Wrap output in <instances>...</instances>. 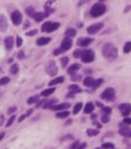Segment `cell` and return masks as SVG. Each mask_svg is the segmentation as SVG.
<instances>
[{"instance_id": "cell-1", "label": "cell", "mask_w": 131, "mask_h": 149, "mask_svg": "<svg viewBox=\"0 0 131 149\" xmlns=\"http://www.w3.org/2000/svg\"><path fill=\"white\" fill-rule=\"evenodd\" d=\"M102 54H103V56L109 61H114L118 56L117 48H116L113 43H106V44L102 47Z\"/></svg>"}, {"instance_id": "cell-2", "label": "cell", "mask_w": 131, "mask_h": 149, "mask_svg": "<svg viewBox=\"0 0 131 149\" xmlns=\"http://www.w3.org/2000/svg\"><path fill=\"white\" fill-rule=\"evenodd\" d=\"M106 11H107L106 5H103L102 2H96V4H94L92 6L91 15L93 17H98V16H100V15H102V14L106 13Z\"/></svg>"}, {"instance_id": "cell-3", "label": "cell", "mask_w": 131, "mask_h": 149, "mask_svg": "<svg viewBox=\"0 0 131 149\" xmlns=\"http://www.w3.org/2000/svg\"><path fill=\"white\" fill-rule=\"evenodd\" d=\"M81 61L84 63H91L94 61V51L91 50V49H87V50L83 51V55H81Z\"/></svg>"}, {"instance_id": "cell-4", "label": "cell", "mask_w": 131, "mask_h": 149, "mask_svg": "<svg viewBox=\"0 0 131 149\" xmlns=\"http://www.w3.org/2000/svg\"><path fill=\"white\" fill-rule=\"evenodd\" d=\"M101 98L104 100H113L115 98V90L113 87H108L101 93Z\"/></svg>"}, {"instance_id": "cell-5", "label": "cell", "mask_w": 131, "mask_h": 149, "mask_svg": "<svg viewBox=\"0 0 131 149\" xmlns=\"http://www.w3.org/2000/svg\"><path fill=\"white\" fill-rule=\"evenodd\" d=\"M45 70H46V72H48V75L49 76H52V77H55V76L58 74V68H57L56 63H55L54 61H51V62L48 63V65H46Z\"/></svg>"}, {"instance_id": "cell-6", "label": "cell", "mask_w": 131, "mask_h": 149, "mask_svg": "<svg viewBox=\"0 0 131 149\" xmlns=\"http://www.w3.org/2000/svg\"><path fill=\"white\" fill-rule=\"evenodd\" d=\"M11 19H12L13 25L19 26L20 23L22 22V14H21V12H20V11H14L13 13L11 14Z\"/></svg>"}, {"instance_id": "cell-7", "label": "cell", "mask_w": 131, "mask_h": 149, "mask_svg": "<svg viewBox=\"0 0 131 149\" xmlns=\"http://www.w3.org/2000/svg\"><path fill=\"white\" fill-rule=\"evenodd\" d=\"M102 28H103V23L102 22L93 23V25H91L88 28H87V33L88 34H95V33H98V31H100Z\"/></svg>"}, {"instance_id": "cell-8", "label": "cell", "mask_w": 131, "mask_h": 149, "mask_svg": "<svg viewBox=\"0 0 131 149\" xmlns=\"http://www.w3.org/2000/svg\"><path fill=\"white\" fill-rule=\"evenodd\" d=\"M71 47H72V39H70V37H65V39L62 41V44H60V50H62L63 52L64 51H67Z\"/></svg>"}, {"instance_id": "cell-9", "label": "cell", "mask_w": 131, "mask_h": 149, "mask_svg": "<svg viewBox=\"0 0 131 149\" xmlns=\"http://www.w3.org/2000/svg\"><path fill=\"white\" fill-rule=\"evenodd\" d=\"M118 109H120L123 116H128L131 113V105L130 104H121L120 106H118Z\"/></svg>"}, {"instance_id": "cell-10", "label": "cell", "mask_w": 131, "mask_h": 149, "mask_svg": "<svg viewBox=\"0 0 131 149\" xmlns=\"http://www.w3.org/2000/svg\"><path fill=\"white\" fill-rule=\"evenodd\" d=\"M8 29V22L4 14H0V31L4 33Z\"/></svg>"}, {"instance_id": "cell-11", "label": "cell", "mask_w": 131, "mask_h": 149, "mask_svg": "<svg viewBox=\"0 0 131 149\" xmlns=\"http://www.w3.org/2000/svg\"><path fill=\"white\" fill-rule=\"evenodd\" d=\"M70 106H71V105H70V104H67V103H64V104H58V105H54V106H51L50 109H51L52 111H56V112H59V111L67 110Z\"/></svg>"}, {"instance_id": "cell-12", "label": "cell", "mask_w": 131, "mask_h": 149, "mask_svg": "<svg viewBox=\"0 0 131 149\" xmlns=\"http://www.w3.org/2000/svg\"><path fill=\"white\" fill-rule=\"evenodd\" d=\"M93 42V39H89V37H81V39L78 40V46L84 48V47L89 46Z\"/></svg>"}, {"instance_id": "cell-13", "label": "cell", "mask_w": 131, "mask_h": 149, "mask_svg": "<svg viewBox=\"0 0 131 149\" xmlns=\"http://www.w3.org/2000/svg\"><path fill=\"white\" fill-rule=\"evenodd\" d=\"M5 47L8 51L13 49V47H14V37L13 36H7L5 39Z\"/></svg>"}, {"instance_id": "cell-14", "label": "cell", "mask_w": 131, "mask_h": 149, "mask_svg": "<svg viewBox=\"0 0 131 149\" xmlns=\"http://www.w3.org/2000/svg\"><path fill=\"white\" fill-rule=\"evenodd\" d=\"M46 16H48V14H46V13H43V12H35L34 15H33V17L35 19V21H36V22L43 21V20H44Z\"/></svg>"}, {"instance_id": "cell-15", "label": "cell", "mask_w": 131, "mask_h": 149, "mask_svg": "<svg viewBox=\"0 0 131 149\" xmlns=\"http://www.w3.org/2000/svg\"><path fill=\"white\" fill-rule=\"evenodd\" d=\"M64 80H65V78H64V77H56V78H54V79H52V80H50V83H49V85H50V86L58 85V84H62Z\"/></svg>"}, {"instance_id": "cell-16", "label": "cell", "mask_w": 131, "mask_h": 149, "mask_svg": "<svg viewBox=\"0 0 131 149\" xmlns=\"http://www.w3.org/2000/svg\"><path fill=\"white\" fill-rule=\"evenodd\" d=\"M80 69V64H78V63H74V64H72V65H70V68L67 69V72L70 75H73L75 71H78V70Z\"/></svg>"}, {"instance_id": "cell-17", "label": "cell", "mask_w": 131, "mask_h": 149, "mask_svg": "<svg viewBox=\"0 0 131 149\" xmlns=\"http://www.w3.org/2000/svg\"><path fill=\"white\" fill-rule=\"evenodd\" d=\"M94 83H95V80H94V78H92V77H87L84 79V85L87 87H93L94 86Z\"/></svg>"}, {"instance_id": "cell-18", "label": "cell", "mask_w": 131, "mask_h": 149, "mask_svg": "<svg viewBox=\"0 0 131 149\" xmlns=\"http://www.w3.org/2000/svg\"><path fill=\"white\" fill-rule=\"evenodd\" d=\"M49 42H50V39H49V37H40V39H37V41H36L37 46H40V47L48 44Z\"/></svg>"}, {"instance_id": "cell-19", "label": "cell", "mask_w": 131, "mask_h": 149, "mask_svg": "<svg viewBox=\"0 0 131 149\" xmlns=\"http://www.w3.org/2000/svg\"><path fill=\"white\" fill-rule=\"evenodd\" d=\"M93 111H94V104L93 103H87L85 109H84V112H85L86 114H91Z\"/></svg>"}, {"instance_id": "cell-20", "label": "cell", "mask_w": 131, "mask_h": 149, "mask_svg": "<svg viewBox=\"0 0 131 149\" xmlns=\"http://www.w3.org/2000/svg\"><path fill=\"white\" fill-rule=\"evenodd\" d=\"M55 86L54 87H49V89H46V90H43L42 91V93H41V96H42V97H49V96L50 94H52V93L55 92Z\"/></svg>"}, {"instance_id": "cell-21", "label": "cell", "mask_w": 131, "mask_h": 149, "mask_svg": "<svg viewBox=\"0 0 131 149\" xmlns=\"http://www.w3.org/2000/svg\"><path fill=\"white\" fill-rule=\"evenodd\" d=\"M130 133H131V129L129 127H121V129H120V134H121V135L128 136V138H129Z\"/></svg>"}, {"instance_id": "cell-22", "label": "cell", "mask_w": 131, "mask_h": 149, "mask_svg": "<svg viewBox=\"0 0 131 149\" xmlns=\"http://www.w3.org/2000/svg\"><path fill=\"white\" fill-rule=\"evenodd\" d=\"M69 115H70V112H69V111H66V110H64V111H59V112H57V114H56V116H57V118H59V119L67 118Z\"/></svg>"}, {"instance_id": "cell-23", "label": "cell", "mask_w": 131, "mask_h": 149, "mask_svg": "<svg viewBox=\"0 0 131 149\" xmlns=\"http://www.w3.org/2000/svg\"><path fill=\"white\" fill-rule=\"evenodd\" d=\"M75 34H77V30H75L74 28H69L67 30L65 31V37H73V36H75Z\"/></svg>"}, {"instance_id": "cell-24", "label": "cell", "mask_w": 131, "mask_h": 149, "mask_svg": "<svg viewBox=\"0 0 131 149\" xmlns=\"http://www.w3.org/2000/svg\"><path fill=\"white\" fill-rule=\"evenodd\" d=\"M58 28H59V23L58 22H51L50 27H49V29H48V33H52V31L57 30Z\"/></svg>"}, {"instance_id": "cell-25", "label": "cell", "mask_w": 131, "mask_h": 149, "mask_svg": "<svg viewBox=\"0 0 131 149\" xmlns=\"http://www.w3.org/2000/svg\"><path fill=\"white\" fill-rule=\"evenodd\" d=\"M69 90H70V91H71L72 93H78V92L81 91V89L77 85V84H72V85H70V86H69Z\"/></svg>"}, {"instance_id": "cell-26", "label": "cell", "mask_w": 131, "mask_h": 149, "mask_svg": "<svg viewBox=\"0 0 131 149\" xmlns=\"http://www.w3.org/2000/svg\"><path fill=\"white\" fill-rule=\"evenodd\" d=\"M81 109H83V104L81 103H77L74 105V109H73V114H78V113L81 111Z\"/></svg>"}, {"instance_id": "cell-27", "label": "cell", "mask_w": 131, "mask_h": 149, "mask_svg": "<svg viewBox=\"0 0 131 149\" xmlns=\"http://www.w3.org/2000/svg\"><path fill=\"white\" fill-rule=\"evenodd\" d=\"M56 101H57V100H49V101H44V103H43V107H44V109H50L51 106H54Z\"/></svg>"}, {"instance_id": "cell-28", "label": "cell", "mask_w": 131, "mask_h": 149, "mask_svg": "<svg viewBox=\"0 0 131 149\" xmlns=\"http://www.w3.org/2000/svg\"><path fill=\"white\" fill-rule=\"evenodd\" d=\"M131 51V42H127L123 47V52L124 54H128V52Z\"/></svg>"}, {"instance_id": "cell-29", "label": "cell", "mask_w": 131, "mask_h": 149, "mask_svg": "<svg viewBox=\"0 0 131 149\" xmlns=\"http://www.w3.org/2000/svg\"><path fill=\"white\" fill-rule=\"evenodd\" d=\"M17 72H19V65H17V64H12V66H11V74L16 75Z\"/></svg>"}, {"instance_id": "cell-30", "label": "cell", "mask_w": 131, "mask_h": 149, "mask_svg": "<svg viewBox=\"0 0 131 149\" xmlns=\"http://www.w3.org/2000/svg\"><path fill=\"white\" fill-rule=\"evenodd\" d=\"M99 134L98 129H87V135L88 136H96Z\"/></svg>"}, {"instance_id": "cell-31", "label": "cell", "mask_w": 131, "mask_h": 149, "mask_svg": "<svg viewBox=\"0 0 131 149\" xmlns=\"http://www.w3.org/2000/svg\"><path fill=\"white\" fill-rule=\"evenodd\" d=\"M50 25H51L50 21L44 22V23L42 25V29H41V30H42V31H46V33H48V29H49V27H50Z\"/></svg>"}, {"instance_id": "cell-32", "label": "cell", "mask_w": 131, "mask_h": 149, "mask_svg": "<svg viewBox=\"0 0 131 149\" xmlns=\"http://www.w3.org/2000/svg\"><path fill=\"white\" fill-rule=\"evenodd\" d=\"M26 13H27L29 16H33V15H34V13H35V8H34V7H31V6H29V7L26 8Z\"/></svg>"}, {"instance_id": "cell-33", "label": "cell", "mask_w": 131, "mask_h": 149, "mask_svg": "<svg viewBox=\"0 0 131 149\" xmlns=\"http://www.w3.org/2000/svg\"><path fill=\"white\" fill-rule=\"evenodd\" d=\"M9 82H11L9 77H2L0 78V85H7Z\"/></svg>"}, {"instance_id": "cell-34", "label": "cell", "mask_w": 131, "mask_h": 149, "mask_svg": "<svg viewBox=\"0 0 131 149\" xmlns=\"http://www.w3.org/2000/svg\"><path fill=\"white\" fill-rule=\"evenodd\" d=\"M60 63H62V65H63V66H66V65L69 64V57L63 56L62 58H60Z\"/></svg>"}, {"instance_id": "cell-35", "label": "cell", "mask_w": 131, "mask_h": 149, "mask_svg": "<svg viewBox=\"0 0 131 149\" xmlns=\"http://www.w3.org/2000/svg\"><path fill=\"white\" fill-rule=\"evenodd\" d=\"M80 142L79 141H74L73 143L71 145V147H70V149H80Z\"/></svg>"}, {"instance_id": "cell-36", "label": "cell", "mask_w": 131, "mask_h": 149, "mask_svg": "<svg viewBox=\"0 0 131 149\" xmlns=\"http://www.w3.org/2000/svg\"><path fill=\"white\" fill-rule=\"evenodd\" d=\"M102 112H103V114H110L111 113V107H109V106H104L102 107Z\"/></svg>"}, {"instance_id": "cell-37", "label": "cell", "mask_w": 131, "mask_h": 149, "mask_svg": "<svg viewBox=\"0 0 131 149\" xmlns=\"http://www.w3.org/2000/svg\"><path fill=\"white\" fill-rule=\"evenodd\" d=\"M38 100V97H37V96H35V97H30L28 99V101L27 103L29 104V105H31V104H34V103H36V101Z\"/></svg>"}, {"instance_id": "cell-38", "label": "cell", "mask_w": 131, "mask_h": 149, "mask_svg": "<svg viewBox=\"0 0 131 149\" xmlns=\"http://www.w3.org/2000/svg\"><path fill=\"white\" fill-rule=\"evenodd\" d=\"M102 83H103V79H102V78H100V79L95 80V83H94V86H93V87H94V89H98L99 86H101V85H102Z\"/></svg>"}, {"instance_id": "cell-39", "label": "cell", "mask_w": 131, "mask_h": 149, "mask_svg": "<svg viewBox=\"0 0 131 149\" xmlns=\"http://www.w3.org/2000/svg\"><path fill=\"white\" fill-rule=\"evenodd\" d=\"M101 121H102L103 124H108V122L110 121V119H109L108 114H103L102 116H101Z\"/></svg>"}, {"instance_id": "cell-40", "label": "cell", "mask_w": 131, "mask_h": 149, "mask_svg": "<svg viewBox=\"0 0 131 149\" xmlns=\"http://www.w3.org/2000/svg\"><path fill=\"white\" fill-rule=\"evenodd\" d=\"M83 51H84V50H81V49H78V50H75V51L73 52V56H74L75 58L81 57V55H83Z\"/></svg>"}, {"instance_id": "cell-41", "label": "cell", "mask_w": 131, "mask_h": 149, "mask_svg": "<svg viewBox=\"0 0 131 149\" xmlns=\"http://www.w3.org/2000/svg\"><path fill=\"white\" fill-rule=\"evenodd\" d=\"M15 115H12L11 116V118H9V120H8V122H7V124H6V126H7V127H9V126H12V124H13V122L14 121H15Z\"/></svg>"}, {"instance_id": "cell-42", "label": "cell", "mask_w": 131, "mask_h": 149, "mask_svg": "<svg viewBox=\"0 0 131 149\" xmlns=\"http://www.w3.org/2000/svg\"><path fill=\"white\" fill-rule=\"evenodd\" d=\"M102 148L103 149H113V148H114V145L109 143V142H108V143H103L102 145Z\"/></svg>"}, {"instance_id": "cell-43", "label": "cell", "mask_w": 131, "mask_h": 149, "mask_svg": "<svg viewBox=\"0 0 131 149\" xmlns=\"http://www.w3.org/2000/svg\"><path fill=\"white\" fill-rule=\"evenodd\" d=\"M26 34H27L28 36H34V35L37 34V30H36V29H33V30H30V31H27Z\"/></svg>"}, {"instance_id": "cell-44", "label": "cell", "mask_w": 131, "mask_h": 149, "mask_svg": "<svg viewBox=\"0 0 131 149\" xmlns=\"http://www.w3.org/2000/svg\"><path fill=\"white\" fill-rule=\"evenodd\" d=\"M22 44V39L20 36H16V47H21Z\"/></svg>"}, {"instance_id": "cell-45", "label": "cell", "mask_w": 131, "mask_h": 149, "mask_svg": "<svg viewBox=\"0 0 131 149\" xmlns=\"http://www.w3.org/2000/svg\"><path fill=\"white\" fill-rule=\"evenodd\" d=\"M15 111H16V106H13V107H11V109L7 111V113H8V114H13Z\"/></svg>"}, {"instance_id": "cell-46", "label": "cell", "mask_w": 131, "mask_h": 149, "mask_svg": "<svg viewBox=\"0 0 131 149\" xmlns=\"http://www.w3.org/2000/svg\"><path fill=\"white\" fill-rule=\"evenodd\" d=\"M71 79L72 80H79V79H81V76H74V74H73V75H71Z\"/></svg>"}, {"instance_id": "cell-47", "label": "cell", "mask_w": 131, "mask_h": 149, "mask_svg": "<svg viewBox=\"0 0 131 149\" xmlns=\"http://www.w3.org/2000/svg\"><path fill=\"white\" fill-rule=\"evenodd\" d=\"M123 121H124V124H125V125H131V118H128V116H125Z\"/></svg>"}, {"instance_id": "cell-48", "label": "cell", "mask_w": 131, "mask_h": 149, "mask_svg": "<svg viewBox=\"0 0 131 149\" xmlns=\"http://www.w3.org/2000/svg\"><path fill=\"white\" fill-rule=\"evenodd\" d=\"M23 57H25V52L20 51L19 54H17V58H19V60H23Z\"/></svg>"}, {"instance_id": "cell-49", "label": "cell", "mask_w": 131, "mask_h": 149, "mask_svg": "<svg viewBox=\"0 0 131 149\" xmlns=\"http://www.w3.org/2000/svg\"><path fill=\"white\" fill-rule=\"evenodd\" d=\"M67 139H73V136H72V135H66V136H63V138H62V141H66Z\"/></svg>"}, {"instance_id": "cell-50", "label": "cell", "mask_w": 131, "mask_h": 149, "mask_svg": "<svg viewBox=\"0 0 131 149\" xmlns=\"http://www.w3.org/2000/svg\"><path fill=\"white\" fill-rule=\"evenodd\" d=\"M26 118H27V115H26V114H23V115H21V116H20V118H19V122H22L23 120H25V119Z\"/></svg>"}, {"instance_id": "cell-51", "label": "cell", "mask_w": 131, "mask_h": 149, "mask_svg": "<svg viewBox=\"0 0 131 149\" xmlns=\"http://www.w3.org/2000/svg\"><path fill=\"white\" fill-rule=\"evenodd\" d=\"M62 52L63 51L60 50V48H59V49H56V50L54 51V55H59V54H62Z\"/></svg>"}, {"instance_id": "cell-52", "label": "cell", "mask_w": 131, "mask_h": 149, "mask_svg": "<svg viewBox=\"0 0 131 149\" xmlns=\"http://www.w3.org/2000/svg\"><path fill=\"white\" fill-rule=\"evenodd\" d=\"M33 112H34V110H29L28 112H27V114H26V115H27V116H28V115H30V114H31V113H33Z\"/></svg>"}, {"instance_id": "cell-53", "label": "cell", "mask_w": 131, "mask_h": 149, "mask_svg": "<svg viewBox=\"0 0 131 149\" xmlns=\"http://www.w3.org/2000/svg\"><path fill=\"white\" fill-rule=\"evenodd\" d=\"M29 25H30V23H29V21H26V22H25V28H28Z\"/></svg>"}, {"instance_id": "cell-54", "label": "cell", "mask_w": 131, "mask_h": 149, "mask_svg": "<svg viewBox=\"0 0 131 149\" xmlns=\"http://www.w3.org/2000/svg\"><path fill=\"white\" fill-rule=\"evenodd\" d=\"M4 136H5V133H0V141L4 139Z\"/></svg>"}, {"instance_id": "cell-55", "label": "cell", "mask_w": 131, "mask_h": 149, "mask_svg": "<svg viewBox=\"0 0 131 149\" xmlns=\"http://www.w3.org/2000/svg\"><path fill=\"white\" fill-rule=\"evenodd\" d=\"M2 121H4V116H0V125H2Z\"/></svg>"}, {"instance_id": "cell-56", "label": "cell", "mask_w": 131, "mask_h": 149, "mask_svg": "<svg viewBox=\"0 0 131 149\" xmlns=\"http://www.w3.org/2000/svg\"><path fill=\"white\" fill-rule=\"evenodd\" d=\"M96 105H98L99 107H103V106H102V104H101V103H99V101H98V103H96Z\"/></svg>"}, {"instance_id": "cell-57", "label": "cell", "mask_w": 131, "mask_h": 149, "mask_svg": "<svg viewBox=\"0 0 131 149\" xmlns=\"http://www.w3.org/2000/svg\"><path fill=\"white\" fill-rule=\"evenodd\" d=\"M130 10V6H127V8H125V12H129Z\"/></svg>"}, {"instance_id": "cell-58", "label": "cell", "mask_w": 131, "mask_h": 149, "mask_svg": "<svg viewBox=\"0 0 131 149\" xmlns=\"http://www.w3.org/2000/svg\"><path fill=\"white\" fill-rule=\"evenodd\" d=\"M102 1H106V0H100V2H102Z\"/></svg>"}, {"instance_id": "cell-59", "label": "cell", "mask_w": 131, "mask_h": 149, "mask_svg": "<svg viewBox=\"0 0 131 149\" xmlns=\"http://www.w3.org/2000/svg\"><path fill=\"white\" fill-rule=\"evenodd\" d=\"M95 149H101V148H95ZM102 149H103V148H102Z\"/></svg>"}, {"instance_id": "cell-60", "label": "cell", "mask_w": 131, "mask_h": 149, "mask_svg": "<svg viewBox=\"0 0 131 149\" xmlns=\"http://www.w3.org/2000/svg\"><path fill=\"white\" fill-rule=\"evenodd\" d=\"M129 138H131V133H130V136H129Z\"/></svg>"}, {"instance_id": "cell-61", "label": "cell", "mask_w": 131, "mask_h": 149, "mask_svg": "<svg viewBox=\"0 0 131 149\" xmlns=\"http://www.w3.org/2000/svg\"><path fill=\"white\" fill-rule=\"evenodd\" d=\"M0 71H1V69H0Z\"/></svg>"}, {"instance_id": "cell-62", "label": "cell", "mask_w": 131, "mask_h": 149, "mask_svg": "<svg viewBox=\"0 0 131 149\" xmlns=\"http://www.w3.org/2000/svg\"><path fill=\"white\" fill-rule=\"evenodd\" d=\"M113 149H114V148H113Z\"/></svg>"}]
</instances>
